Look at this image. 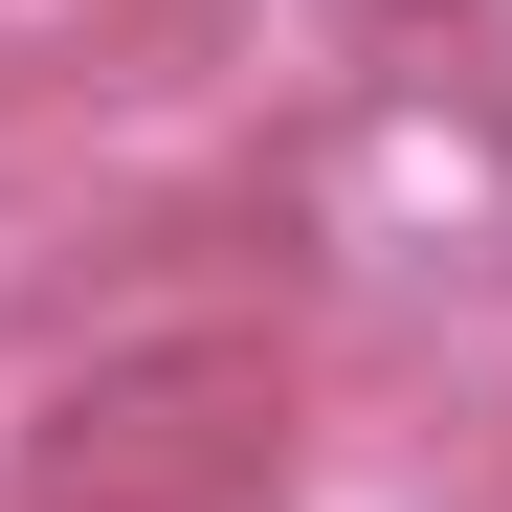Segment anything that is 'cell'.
Returning <instances> with one entry per match:
<instances>
[{
  "label": "cell",
  "instance_id": "6da1fadb",
  "mask_svg": "<svg viewBox=\"0 0 512 512\" xmlns=\"http://www.w3.org/2000/svg\"><path fill=\"white\" fill-rule=\"evenodd\" d=\"M290 490V357L268 334H134V357L45 379L23 512H268Z\"/></svg>",
  "mask_w": 512,
  "mask_h": 512
},
{
  "label": "cell",
  "instance_id": "7a4b0ae2",
  "mask_svg": "<svg viewBox=\"0 0 512 512\" xmlns=\"http://www.w3.org/2000/svg\"><path fill=\"white\" fill-rule=\"evenodd\" d=\"M312 245H357V268H512V112L468 90H357L312 134Z\"/></svg>",
  "mask_w": 512,
  "mask_h": 512
},
{
  "label": "cell",
  "instance_id": "3957f363",
  "mask_svg": "<svg viewBox=\"0 0 512 512\" xmlns=\"http://www.w3.org/2000/svg\"><path fill=\"white\" fill-rule=\"evenodd\" d=\"M401 23H446V0H401Z\"/></svg>",
  "mask_w": 512,
  "mask_h": 512
}]
</instances>
